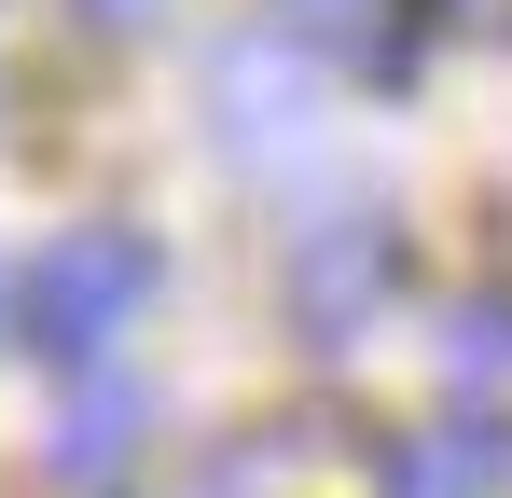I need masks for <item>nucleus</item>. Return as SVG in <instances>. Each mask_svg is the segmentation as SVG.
I'll return each mask as SVG.
<instances>
[{"mask_svg": "<svg viewBox=\"0 0 512 498\" xmlns=\"http://www.w3.org/2000/svg\"><path fill=\"white\" fill-rule=\"evenodd\" d=\"M429 28H512V0H429Z\"/></svg>", "mask_w": 512, "mask_h": 498, "instance_id": "8", "label": "nucleus"}, {"mask_svg": "<svg viewBox=\"0 0 512 498\" xmlns=\"http://www.w3.org/2000/svg\"><path fill=\"white\" fill-rule=\"evenodd\" d=\"M443 374H457V388H512V291H471V305L443 319Z\"/></svg>", "mask_w": 512, "mask_h": 498, "instance_id": "5", "label": "nucleus"}, {"mask_svg": "<svg viewBox=\"0 0 512 498\" xmlns=\"http://www.w3.org/2000/svg\"><path fill=\"white\" fill-rule=\"evenodd\" d=\"M70 14H84L97 42H139V28H153V14H167V0H70Z\"/></svg>", "mask_w": 512, "mask_h": 498, "instance_id": "7", "label": "nucleus"}, {"mask_svg": "<svg viewBox=\"0 0 512 498\" xmlns=\"http://www.w3.org/2000/svg\"><path fill=\"white\" fill-rule=\"evenodd\" d=\"M277 28H291V42H319V56H374L388 0H277Z\"/></svg>", "mask_w": 512, "mask_h": 498, "instance_id": "6", "label": "nucleus"}, {"mask_svg": "<svg viewBox=\"0 0 512 498\" xmlns=\"http://www.w3.org/2000/svg\"><path fill=\"white\" fill-rule=\"evenodd\" d=\"M374 498H512V429L499 415H457V429H416V443H388V471Z\"/></svg>", "mask_w": 512, "mask_h": 498, "instance_id": "3", "label": "nucleus"}, {"mask_svg": "<svg viewBox=\"0 0 512 498\" xmlns=\"http://www.w3.org/2000/svg\"><path fill=\"white\" fill-rule=\"evenodd\" d=\"M125 457H139V388L84 360V402H70V429H56V485H111Z\"/></svg>", "mask_w": 512, "mask_h": 498, "instance_id": "4", "label": "nucleus"}, {"mask_svg": "<svg viewBox=\"0 0 512 498\" xmlns=\"http://www.w3.org/2000/svg\"><path fill=\"white\" fill-rule=\"evenodd\" d=\"M402 277H416L402 222L333 208V222H305V236H291V263H277V305H291V332H305V346H360V332L402 305Z\"/></svg>", "mask_w": 512, "mask_h": 498, "instance_id": "2", "label": "nucleus"}, {"mask_svg": "<svg viewBox=\"0 0 512 498\" xmlns=\"http://www.w3.org/2000/svg\"><path fill=\"white\" fill-rule=\"evenodd\" d=\"M153 236L139 222H70V236H42V263L14 277V332L42 346V360H111V332H139V305H153Z\"/></svg>", "mask_w": 512, "mask_h": 498, "instance_id": "1", "label": "nucleus"}]
</instances>
